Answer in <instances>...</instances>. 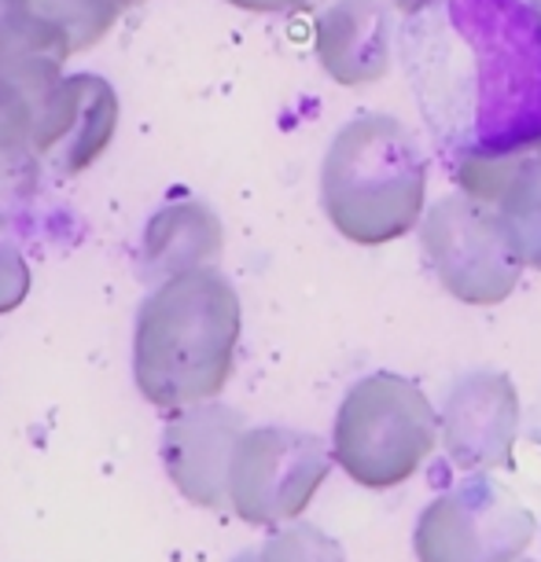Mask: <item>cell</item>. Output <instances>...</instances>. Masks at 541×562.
<instances>
[{
  "label": "cell",
  "mask_w": 541,
  "mask_h": 562,
  "mask_svg": "<svg viewBox=\"0 0 541 562\" xmlns=\"http://www.w3.org/2000/svg\"><path fill=\"white\" fill-rule=\"evenodd\" d=\"M457 184L464 195L505 221L523 261L541 269V136L505 151L461 155Z\"/></svg>",
  "instance_id": "10"
},
{
  "label": "cell",
  "mask_w": 541,
  "mask_h": 562,
  "mask_svg": "<svg viewBox=\"0 0 541 562\" xmlns=\"http://www.w3.org/2000/svg\"><path fill=\"white\" fill-rule=\"evenodd\" d=\"M428 155L406 122L365 114L335 133L321 166V206L339 236L384 247L420 225Z\"/></svg>",
  "instance_id": "2"
},
{
  "label": "cell",
  "mask_w": 541,
  "mask_h": 562,
  "mask_svg": "<svg viewBox=\"0 0 541 562\" xmlns=\"http://www.w3.org/2000/svg\"><path fill=\"white\" fill-rule=\"evenodd\" d=\"M243 430L247 419L218 401L169 412L163 427V463L185 501L199 507L229 504V467Z\"/></svg>",
  "instance_id": "9"
},
{
  "label": "cell",
  "mask_w": 541,
  "mask_h": 562,
  "mask_svg": "<svg viewBox=\"0 0 541 562\" xmlns=\"http://www.w3.org/2000/svg\"><path fill=\"white\" fill-rule=\"evenodd\" d=\"M232 8H243V12H262V15H273V12H306V8L321 4V0H229Z\"/></svg>",
  "instance_id": "17"
},
{
  "label": "cell",
  "mask_w": 541,
  "mask_h": 562,
  "mask_svg": "<svg viewBox=\"0 0 541 562\" xmlns=\"http://www.w3.org/2000/svg\"><path fill=\"white\" fill-rule=\"evenodd\" d=\"M519 562H527V559H519Z\"/></svg>",
  "instance_id": "20"
},
{
  "label": "cell",
  "mask_w": 541,
  "mask_h": 562,
  "mask_svg": "<svg viewBox=\"0 0 541 562\" xmlns=\"http://www.w3.org/2000/svg\"><path fill=\"white\" fill-rule=\"evenodd\" d=\"M442 419L428 394L406 375L376 371L346 390L335 412V463L361 490H398L439 445Z\"/></svg>",
  "instance_id": "3"
},
{
  "label": "cell",
  "mask_w": 541,
  "mask_h": 562,
  "mask_svg": "<svg viewBox=\"0 0 541 562\" xmlns=\"http://www.w3.org/2000/svg\"><path fill=\"white\" fill-rule=\"evenodd\" d=\"M240 327V294L218 269L169 276L136 313V390L163 412L214 401L236 364Z\"/></svg>",
  "instance_id": "1"
},
{
  "label": "cell",
  "mask_w": 541,
  "mask_h": 562,
  "mask_svg": "<svg viewBox=\"0 0 541 562\" xmlns=\"http://www.w3.org/2000/svg\"><path fill=\"white\" fill-rule=\"evenodd\" d=\"M136 4L144 0H8V15L26 56L67 63L97 48Z\"/></svg>",
  "instance_id": "12"
},
{
  "label": "cell",
  "mask_w": 541,
  "mask_h": 562,
  "mask_svg": "<svg viewBox=\"0 0 541 562\" xmlns=\"http://www.w3.org/2000/svg\"><path fill=\"white\" fill-rule=\"evenodd\" d=\"M119 130V92L97 74H67L48 92L34 130V162L78 177L100 162Z\"/></svg>",
  "instance_id": "7"
},
{
  "label": "cell",
  "mask_w": 541,
  "mask_h": 562,
  "mask_svg": "<svg viewBox=\"0 0 541 562\" xmlns=\"http://www.w3.org/2000/svg\"><path fill=\"white\" fill-rule=\"evenodd\" d=\"M26 294H30V269L23 247H19L15 232L8 225L4 210H0V316L19 310Z\"/></svg>",
  "instance_id": "15"
},
{
  "label": "cell",
  "mask_w": 541,
  "mask_h": 562,
  "mask_svg": "<svg viewBox=\"0 0 541 562\" xmlns=\"http://www.w3.org/2000/svg\"><path fill=\"white\" fill-rule=\"evenodd\" d=\"M420 247L442 291L468 305H501L527 269L505 221L468 195L431 206L420 225Z\"/></svg>",
  "instance_id": "4"
},
{
  "label": "cell",
  "mask_w": 541,
  "mask_h": 562,
  "mask_svg": "<svg viewBox=\"0 0 541 562\" xmlns=\"http://www.w3.org/2000/svg\"><path fill=\"white\" fill-rule=\"evenodd\" d=\"M390 4H395V12H401V15H417L423 8L439 4V0H390Z\"/></svg>",
  "instance_id": "18"
},
{
  "label": "cell",
  "mask_w": 541,
  "mask_h": 562,
  "mask_svg": "<svg viewBox=\"0 0 541 562\" xmlns=\"http://www.w3.org/2000/svg\"><path fill=\"white\" fill-rule=\"evenodd\" d=\"M519 430V394L505 371H464L445 394L442 441L461 471H490L512 463Z\"/></svg>",
  "instance_id": "8"
},
{
  "label": "cell",
  "mask_w": 541,
  "mask_h": 562,
  "mask_svg": "<svg viewBox=\"0 0 541 562\" xmlns=\"http://www.w3.org/2000/svg\"><path fill=\"white\" fill-rule=\"evenodd\" d=\"M390 0H332L317 19V59L335 85H373L390 70Z\"/></svg>",
  "instance_id": "11"
},
{
  "label": "cell",
  "mask_w": 541,
  "mask_h": 562,
  "mask_svg": "<svg viewBox=\"0 0 541 562\" xmlns=\"http://www.w3.org/2000/svg\"><path fill=\"white\" fill-rule=\"evenodd\" d=\"M221 247H225V236H221L218 214L196 199H185L152 217L144 232V265L163 283L169 276L214 269Z\"/></svg>",
  "instance_id": "13"
},
{
  "label": "cell",
  "mask_w": 541,
  "mask_h": 562,
  "mask_svg": "<svg viewBox=\"0 0 541 562\" xmlns=\"http://www.w3.org/2000/svg\"><path fill=\"white\" fill-rule=\"evenodd\" d=\"M534 518L501 482L475 474L423 507L412 551L420 562H519Z\"/></svg>",
  "instance_id": "6"
},
{
  "label": "cell",
  "mask_w": 541,
  "mask_h": 562,
  "mask_svg": "<svg viewBox=\"0 0 541 562\" xmlns=\"http://www.w3.org/2000/svg\"><path fill=\"white\" fill-rule=\"evenodd\" d=\"M258 562H346V559L343 548L324 529H317L310 522H295L265 540Z\"/></svg>",
  "instance_id": "14"
},
{
  "label": "cell",
  "mask_w": 541,
  "mask_h": 562,
  "mask_svg": "<svg viewBox=\"0 0 541 562\" xmlns=\"http://www.w3.org/2000/svg\"><path fill=\"white\" fill-rule=\"evenodd\" d=\"M232 562H258V551H243V555H236Z\"/></svg>",
  "instance_id": "19"
},
{
  "label": "cell",
  "mask_w": 541,
  "mask_h": 562,
  "mask_svg": "<svg viewBox=\"0 0 541 562\" xmlns=\"http://www.w3.org/2000/svg\"><path fill=\"white\" fill-rule=\"evenodd\" d=\"M15 59H26V52L15 37L12 15H8V0H0V67H4V63H15Z\"/></svg>",
  "instance_id": "16"
},
{
  "label": "cell",
  "mask_w": 541,
  "mask_h": 562,
  "mask_svg": "<svg viewBox=\"0 0 541 562\" xmlns=\"http://www.w3.org/2000/svg\"><path fill=\"white\" fill-rule=\"evenodd\" d=\"M332 463L335 452L317 434L247 427L232 452L229 507L251 526H284L310 507Z\"/></svg>",
  "instance_id": "5"
}]
</instances>
